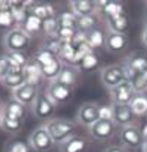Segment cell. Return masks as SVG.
I'll list each match as a JSON object with an SVG mask.
<instances>
[{
  "label": "cell",
  "instance_id": "cell-1",
  "mask_svg": "<svg viewBox=\"0 0 147 152\" xmlns=\"http://www.w3.org/2000/svg\"><path fill=\"white\" fill-rule=\"evenodd\" d=\"M47 131L50 133L54 143L62 145L77 133V122L71 119H63V118H53L45 124Z\"/></svg>",
  "mask_w": 147,
  "mask_h": 152
},
{
  "label": "cell",
  "instance_id": "cell-2",
  "mask_svg": "<svg viewBox=\"0 0 147 152\" xmlns=\"http://www.w3.org/2000/svg\"><path fill=\"white\" fill-rule=\"evenodd\" d=\"M30 41H32V38L23 29L17 27V29H12V30L5 33V36H3V47H5L6 53L26 51L30 47Z\"/></svg>",
  "mask_w": 147,
  "mask_h": 152
},
{
  "label": "cell",
  "instance_id": "cell-3",
  "mask_svg": "<svg viewBox=\"0 0 147 152\" xmlns=\"http://www.w3.org/2000/svg\"><path fill=\"white\" fill-rule=\"evenodd\" d=\"M29 146L32 149H35L36 152H48L53 149L54 142H53L50 133L47 131L45 125L38 126L32 131V134L29 137Z\"/></svg>",
  "mask_w": 147,
  "mask_h": 152
},
{
  "label": "cell",
  "instance_id": "cell-4",
  "mask_svg": "<svg viewBox=\"0 0 147 152\" xmlns=\"http://www.w3.org/2000/svg\"><path fill=\"white\" fill-rule=\"evenodd\" d=\"M101 80L102 84L108 89H113L116 86H119L120 83L126 81V74H125V68L122 65H108L101 69Z\"/></svg>",
  "mask_w": 147,
  "mask_h": 152
},
{
  "label": "cell",
  "instance_id": "cell-5",
  "mask_svg": "<svg viewBox=\"0 0 147 152\" xmlns=\"http://www.w3.org/2000/svg\"><path fill=\"white\" fill-rule=\"evenodd\" d=\"M120 142L125 148L128 149H137V148H141L143 143H144V139H143V133L141 129L135 125H128V126H122L120 129Z\"/></svg>",
  "mask_w": 147,
  "mask_h": 152
},
{
  "label": "cell",
  "instance_id": "cell-6",
  "mask_svg": "<svg viewBox=\"0 0 147 152\" xmlns=\"http://www.w3.org/2000/svg\"><path fill=\"white\" fill-rule=\"evenodd\" d=\"M123 68H125L126 78H128V81H131L138 74L147 71V57L140 54V53H132L131 56H128Z\"/></svg>",
  "mask_w": 147,
  "mask_h": 152
},
{
  "label": "cell",
  "instance_id": "cell-7",
  "mask_svg": "<svg viewBox=\"0 0 147 152\" xmlns=\"http://www.w3.org/2000/svg\"><path fill=\"white\" fill-rule=\"evenodd\" d=\"M135 91L132 88V83L131 81H123L120 83L116 88L110 89V96H111V101L113 104H120V105H128L131 104V101L134 99L135 96Z\"/></svg>",
  "mask_w": 147,
  "mask_h": 152
},
{
  "label": "cell",
  "instance_id": "cell-8",
  "mask_svg": "<svg viewBox=\"0 0 147 152\" xmlns=\"http://www.w3.org/2000/svg\"><path fill=\"white\" fill-rule=\"evenodd\" d=\"M74 89L69 86H65L59 81H50L48 88H47V96L57 105V104H65L72 98Z\"/></svg>",
  "mask_w": 147,
  "mask_h": 152
},
{
  "label": "cell",
  "instance_id": "cell-9",
  "mask_svg": "<svg viewBox=\"0 0 147 152\" xmlns=\"http://www.w3.org/2000/svg\"><path fill=\"white\" fill-rule=\"evenodd\" d=\"M99 121V105L96 102H84L77 112V122L84 126H92Z\"/></svg>",
  "mask_w": 147,
  "mask_h": 152
},
{
  "label": "cell",
  "instance_id": "cell-10",
  "mask_svg": "<svg viewBox=\"0 0 147 152\" xmlns=\"http://www.w3.org/2000/svg\"><path fill=\"white\" fill-rule=\"evenodd\" d=\"M54 110H56V104L47 96V94L39 95L38 99L35 101L33 107H32V112H33L35 118H38L41 121H50V119H53Z\"/></svg>",
  "mask_w": 147,
  "mask_h": 152
},
{
  "label": "cell",
  "instance_id": "cell-11",
  "mask_svg": "<svg viewBox=\"0 0 147 152\" xmlns=\"http://www.w3.org/2000/svg\"><path fill=\"white\" fill-rule=\"evenodd\" d=\"M38 96H39L38 86H33V84H29V83H24L23 86H20L18 89L12 91V99L21 102L26 107H33Z\"/></svg>",
  "mask_w": 147,
  "mask_h": 152
},
{
  "label": "cell",
  "instance_id": "cell-12",
  "mask_svg": "<svg viewBox=\"0 0 147 152\" xmlns=\"http://www.w3.org/2000/svg\"><path fill=\"white\" fill-rule=\"evenodd\" d=\"M90 136L95 140H108L113 134H114V129H116V124L113 121H104L99 119L95 125H92L90 128Z\"/></svg>",
  "mask_w": 147,
  "mask_h": 152
},
{
  "label": "cell",
  "instance_id": "cell-13",
  "mask_svg": "<svg viewBox=\"0 0 147 152\" xmlns=\"http://www.w3.org/2000/svg\"><path fill=\"white\" fill-rule=\"evenodd\" d=\"M0 113H2L3 118L17 119V121H24V118H26V115H27V107L11 98L9 101H6V102L3 104Z\"/></svg>",
  "mask_w": 147,
  "mask_h": 152
},
{
  "label": "cell",
  "instance_id": "cell-14",
  "mask_svg": "<svg viewBox=\"0 0 147 152\" xmlns=\"http://www.w3.org/2000/svg\"><path fill=\"white\" fill-rule=\"evenodd\" d=\"M113 122L116 125H120V126H128V125H132L134 119H135V115L132 112L131 105H120V104H113Z\"/></svg>",
  "mask_w": 147,
  "mask_h": 152
},
{
  "label": "cell",
  "instance_id": "cell-15",
  "mask_svg": "<svg viewBox=\"0 0 147 152\" xmlns=\"http://www.w3.org/2000/svg\"><path fill=\"white\" fill-rule=\"evenodd\" d=\"M69 8H71L69 11L74 12L78 18L98 14V6L95 0H71Z\"/></svg>",
  "mask_w": 147,
  "mask_h": 152
},
{
  "label": "cell",
  "instance_id": "cell-16",
  "mask_svg": "<svg viewBox=\"0 0 147 152\" xmlns=\"http://www.w3.org/2000/svg\"><path fill=\"white\" fill-rule=\"evenodd\" d=\"M126 47H128V38L126 35L108 32L105 36V48L110 53H122Z\"/></svg>",
  "mask_w": 147,
  "mask_h": 152
},
{
  "label": "cell",
  "instance_id": "cell-17",
  "mask_svg": "<svg viewBox=\"0 0 147 152\" xmlns=\"http://www.w3.org/2000/svg\"><path fill=\"white\" fill-rule=\"evenodd\" d=\"M98 11L102 12L105 18H111V17H119L125 14V8L120 2H113V0H95Z\"/></svg>",
  "mask_w": 147,
  "mask_h": 152
},
{
  "label": "cell",
  "instance_id": "cell-18",
  "mask_svg": "<svg viewBox=\"0 0 147 152\" xmlns=\"http://www.w3.org/2000/svg\"><path fill=\"white\" fill-rule=\"evenodd\" d=\"M63 68V62L54 56L51 60H48L47 63H44L41 66V71H42V77H44V80H48V81H54L57 80L60 71Z\"/></svg>",
  "mask_w": 147,
  "mask_h": 152
},
{
  "label": "cell",
  "instance_id": "cell-19",
  "mask_svg": "<svg viewBox=\"0 0 147 152\" xmlns=\"http://www.w3.org/2000/svg\"><path fill=\"white\" fill-rule=\"evenodd\" d=\"M23 75H24V80L26 83L29 84H33V86H39V83L42 81V71H41V66L33 60V57H30L29 63L23 68Z\"/></svg>",
  "mask_w": 147,
  "mask_h": 152
},
{
  "label": "cell",
  "instance_id": "cell-20",
  "mask_svg": "<svg viewBox=\"0 0 147 152\" xmlns=\"http://www.w3.org/2000/svg\"><path fill=\"white\" fill-rule=\"evenodd\" d=\"M89 146V140L83 136H74L65 143L60 145V152H86Z\"/></svg>",
  "mask_w": 147,
  "mask_h": 152
},
{
  "label": "cell",
  "instance_id": "cell-21",
  "mask_svg": "<svg viewBox=\"0 0 147 152\" xmlns=\"http://www.w3.org/2000/svg\"><path fill=\"white\" fill-rule=\"evenodd\" d=\"M78 72L80 71L75 65H63V68L56 81L65 84V86H69V88H74L78 80Z\"/></svg>",
  "mask_w": 147,
  "mask_h": 152
},
{
  "label": "cell",
  "instance_id": "cell-22",
  "mask_svg": "<svg viewBox=\"0 0 147 152\" xmlns=\"http://www.w3.org/2000/svg\"><path fill=\"white\" fill-rule=\"evenodd\" d=\"M105 23H107L110 32L120 33V35H126V32H128V29H129V20H128V17H126V14L119 15V17L105 18Z\"/></svg>",
  "mask_w": 147,
  "mask_h": 152
},
{
  "label": "cell",
  "instance_id": "cell-23",
  "mask_svg": "<svg viewBox=\"0 0 147 152\" xmlns=\"http://www.w3.org/2000/svg\"><path fill=\"white\" fill-rule=\"evenodd\" d=\"M30 14L38 17L39 20H47V18H53V17H57L56 15V11H54V6L51 3H45V2H35V5L30 8Z\"/></svg>",
  "mask_w": 147,
  "mask_h": 152
},
{
  "label": "cell",
  "instance_id": "cell-24",
  "mask_svg": "<svg viewBox=\"0 0 147 152\" xmlns=\"http://www.w3.org/2000/svg\"><path fill=\"white\" fill-rule=\"evenodd\" d=\"M75 56H77V47L72 42H62L57 57L63 62V65H75Z\"/></svg>",
  "mask_w": 147,
  "mask_h": 152
},
{
  "label": "cell",
  "instance_id": "cell-25",
  "mask_svg": "<svg viewBox=\"0 0 147 152\" xmlns=\"http://www.w3.org/2000/svg\"><path fill=\"white\" fill-rule=\"evenodd\" d=\"M20 29H23L30 38L32 36H36V35L42 33V20H39L38 17H35V15L30 14L27 17V20L24 21V24L21 26Z\"/></svg>",
  "mask_w": 147,
  "mask_h": 152
},
{
  "label": "cell",
  "instance_id": "cell-26",
  "mask_svg": "<svg viewBox=\"0 0 147 152\" xmlns=\"http://www.w3.org/2000/svg\"><path fill=\"white\" fill-rule=\"evenodd\" d=\"M6 56L9 57V60L12 63V69L17 71V72L23 71V68L30 60V57L24 51H12V53H6Z\"/></svg>",
  "mask_w": 147,
  "mask_h": 152
},
{
  "label": "cell",
  "instance_id": "cell-27",
  "mask_svg": "<svg viewBox=\"0 0 147 152\" xmlns=\"http://www.w3.org/2000/svg\"><path fill=\"white\" fill-rule=\"evenodd\" d=\"M75 66L78 68L80 72H92V71L98 69V66H99V57H98V54L93 51V53L87 54L78 65H75Z\"/></svg>",
  "mask_w": 147,
  "mask_h": 152
},
{
  "label": "cell",
  "instance_id": "cell-28",
  "mask_svg": "<svg viewBox=\"0 0 147 152\" xmlns=\"http://www.w3.org/2000/svg\"><path fill=\"white\" fill-rule=\"evenodd\" d=\"M0 83H2L5 88H8V89H11V91H15V89L20 88V86H23V84L26 83V80H24L23 71H20V72L12 71L9 75H6Z\"/></svg>",
  "mask_w": 147,
  "mask_h": 152
},
{
  "label": "cell",
  "instance_id": "cell-29",
  "mask_svg": "<svg viewBox=\"0 0 147 152\" xmlns=\"http://www.w3.org/2000/svg\"><path fill=\"white\" fill-rule=\"evenodd\" d=\"M129 105H131L135 116H146L147 115V95L146 94H140V95L137 94Z\"/></svg>",
  "mask_w": 147,
  "mask_h": 152
},
{
  "label": "cell",
  "instance_id": "cell-30",
  "mask_svg": "<svg viewBox=\"0 0 147 152\" xmlns=\"http://www.w3.org/2000/svg\"><path fill=\"white\" fill-rule=\"evenodd\" d=\"M57 23H59V29H62V27H65V29H77L78 17L74 12L66 11V12H62V14L57 15Z\"/></svg>",
  "mask_w": 147,
  "mask_h": 152
},
{
  "label": "cell",
  "instance_id": "cell-31",
  "mask_svg": "<svg viewBox=\"0 0 147 152\" xmlns=\"http://www.w3.org/2000/svg\"><path fill=\"white\" fill-rule=\"evenodd\" d=\"M98 23H99V17H98V14H95V15H89V17H80V18H78V23H77V29H78L80 32L87 33V32L96 29Z\"/></svg>",
  "mask_w": 147,
  "mask_h": 152
},
{
  "label": "cell",
  "instance_id": "cell-32",
  "mask_svg": "<svg viewBox=\"0 0 147 152\" xmlns=\"http://www.w3.org/2000/svg\"><path fill=\"white\" fill-rule=\"evenodd\" d=\"M87 44L95 51L96 48L105 45V35L99 29H93V30L87 32Z\"/></svg>",
  "mask_w": 147,
  "mask_h": 152
},
{
  "label": "cell",
  "instance_id": "cell-33",
  "mask_svg": "<svg viewBox=\"0 0 147 152\" xmlns=\"http://www.w3.org/2000/svg\"><path fill=\"white\" fill-rule=\"evenodd\" d=\"M17 27L18 26H17V21H15V17H14V12L11 8L0 12V29H8V32H9Z\"/></svg>",
  "mask_w": 147,
  "mask_h": 152
},
{
  "label": "cell",
  "instance_id": "cell-34",
  "mask_svg": "<svg viewBox=\"0 0 147 152\" xmlns=\"http://www.w3.org/2000/svg\"><path fill=\"white\" fill-rule=\"evenodd\" d=\"M131 83H132V88H134L135 94H138V95L146 94L147 92V71L138 74L137 77H134L131 80Z\"/></svg>",
  "mask_w": 147,
  "mask_h": 152
},
{
  "label": "cell",
  "instance_id": "cell-35",
  "mask_svg": "<svg viewBox=\"0 0 147 152\" xmlns=\"http://www.w3.org/2000/svg\"><path fill=\"white\" fill-rule=\"evenodd\" d=\"M57 30H59L57 17H53V18H47V20H44V21H42V33L45 35V38L54 36Z\"/></svg>",
  "mask_w": 147,
  "mask_h": 152
},
{
  "label": "cell",
  "instance_id": "cell-36",
  "mask_svg": "<svg viewBox=\"0 0 147 152\" xmlns=\"http://www.w3.org/2000/svg\"><path fill=\"white\" fill-rule=\"evenodd\" d=\"M2 128L8 133H18L23 128V121H17V119H9L2 116Z\"/></svg>",
  "mask_w": 147,
  "mask_h": 152
},
{
  "label": "cell",
  "instance_id": "cell-37",
  "mask_svg": "<svg viewBox=\"0 0 147 152\" xmlns=\"http://www.w3.org/2000/svg\"><path fill=\"white\" fill-rule=\"evenodd\" d=\"M12 63L9 60V57L5 54H0V81H2L6 75H9L12 72Z\"/></svg>",
  "mask_w": 147,
  "mask_h": 152
},
{
  "label": "cell",
  "instance_id": "cell-38",
  "mask_svg": "<svg viewBox=\"0 0 147 152\" xmlns=\"http://www.w3.org/2000/svg\"><path fill=\"white\" fill-rule=\"evenodd\" d=\"M60 45H62V41H59L56 36H50V38L45 39L44 47H42V48L57 56V53H59V50H60Z\"/></svg>",
  "mask_w": 147,
  "mask_h": 152
},
{
  "label": "cell",
  "instance_id": "cell-39",
  "mask_svg": "<svg viewBox=\"0 0 147 152\" xmlns=\"http://www.w3.org/2000/svg\"><path fill=\"white\" fill-rule=\"evenodd\" d=\"M113 104L111 105H99V119L104 121H113Z\"/></svg>",
  "mask_w": 147,
  "mask_h": 152
},
{
  "label": "cell",
  "instance_id": "cell-40",
  "mask_svg": "<svg viewBox=\"0 0 147 152\" xmlns=\"http://www.w3.org/2000/svg\"><path fill=\"white\" fill-rule=\"evenodd\" d=\"M29 148L30 146L23 143V142H14L8 148V152H29Z\"/></svg>",
  "mask_w": 147,
  "mask_h": 152
},
{
  "label": "cell",
  "instance_id": "cell-41",
  "mask_svg": "<svg viewBox=\"0 0 147 152\" xmlns=\"http://www.w3.org/2000/svg\"><path fill=\"white\" fill-rule=\"evenodd\" d=\"M141 42H143L144 48L147 50V23H146V26H144V29H143V35H141Z\"/></svg>",
  "mask_w": 147,
  "mask_h": 152
},
{
  "label": "cell",
  "instance_id": "cell-42",
  "mask_svg": "<svg viewBox=\"0 0 147 152\" xmlns=\"http://www.w3.org/2000/svg\"><path fill=\"white\" fill-rule=\"evenodd\" d=\"M104 152H125V149L120 148V146H110V148L105 149Z\"/></svg>",
  "mask_w": 147,
  "mask_h": 152
},
{
  "label": "cell",
  "instance_id": "cell-43",
  "mask_svg": "<svg viewBox=\"0 0 147 152\" xmlns=\"http://www.w3.org/2000/svg\"><path fill=\"white\" fill-rule=\"evenodd\" d=\"M141 133H143V139H144V142H147V125H146V128L143 129Z\"/></svg>",
  "mask_w": 147,
  "mask_h": 152
},
{
  "label": "cell",
  "instance_id": "cell-44",
  "mask_svg": "<svg viewBox=\"0 0 147 152\" xmlns=\"http://www.w3.org/2000/svg\"><path fill=\"white\" fill-rule=\"evenodd\" d=\"M2 107H3V101H2V96H0V110H2Z\"/></svg>",
  "mask_w": 147,
  "mask_h": 152
},
{
  "label": "cell",
  "instance_id": "cell-45",
  "mask_svg": "<svg viewBox=\"0 0 147 152\" xmlns=\"http://www.w3.org/2000/svg\"><path fill=\"white\" fill-rule=\"evenodd\" d=\"M0 128H2V113H0Z\"/></svg>",
  "mask_w": 147,
  "mask_h": 152
},
{
  "label": "cell",
  "instance_id": "cell-46",
  "mask_svg": "<svg viewBox=\"0 0 147 152\" xmlns=\"http://www.w3.org/2000/svg\"><path fill=\"white\" fill-rule=\"evenodd\" d=\"M0 12H2V3H0Z\"/></svg>",
  "mask_w": 147,
  "mask_h": 152
}]
</instances>
